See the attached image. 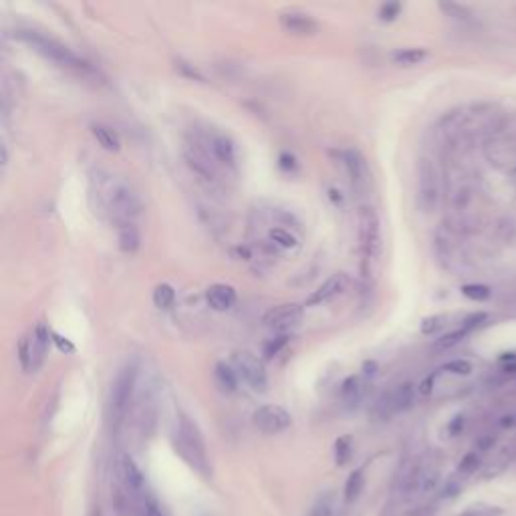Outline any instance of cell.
<instances>
[{"instance_id": "1", "label": "cell", "mask_w": 516, "mask_h": 516, "mask_svg": "<svg viewBox=\"0 0 516 516\" xmlns=\"http://www.w3.org/2000/svg\"><path fill=\"white\" fill-rule=\"evenodd\" d=\"M89 200L101 218H107L117 226L136 224L140 218L144 204L140 192L121 176H113L107 172H93L89 178Z\"/></svg>"}, {"instance_id": "2", "label": "cell", "mask_w": 516, "mask_h": 516, "mask_svg": "<svg viewBox=\"0 0 516 516\" xmlns=\"http://www.w3.org/2000/svg\"><path fill=\"white\" fill-rule=\"evenodd\" d=\"M14 37L21 38L23 42H27L29 47H33L38 55H42L44 59H51L53 63H59L63 67L75 69V71H79L81 75L95 73L93 67L87 61H83L81 57H77L67 44H63V42H59L55 38L47 37V35L37 33V31H16Z\"/></svg>"}, {"instance_id": "3", "label": "cell", "mask_w": 516, "mask_h": 516, "mask_svg": "<svg viewBox=\"0 0 516 516\" xmlns=\"http://www.w3.org/2000/svg\"><path fill=\"white\" fill-rule=\"evenodd\" d=\"M176 446L180 450V454L185 460L204 476H210V460H208V450L204 436L198 428V424L185 415H178V424H176Z\"/></svg>"}, {"instance_id": "4", "label": "cell", "mask_w": 516, "mask_h": 516, "mask_svg": "<svg viewBox=\"0 0 516 516\" xmlns=\"http://www.w3.org/2000/svg\"><path fill=\"white\" fill-rule=\"evenodd\" d=\"M357 232H359V250H361V270L369 279L373 274V266L381 257V222L373 206H361L357 210Z\"/></svg>"}, {"instance_id": "5", "label": "cell", "mask_w": 516, "mask_h": 516, "mask_svg": "<svg viewBox=\"0 0 516 516\" xmlns=\"http://www.w3.org/2000/svg\"><path fill=\"white\" fill-rule=\"evenodd\" d=\"M138 375L140 369L136 363H127L125 367L119 369L109 391V402H107V413H109V424L113 430H119L121 422L125 420L129 406L136 396L138 387Z\"/></svg>"}, {"instance_id": "6", "label": "cell", "mask_w": 516, "mask_h": 516, "mask_svg": "<svg viewBox=\"0 0 516 516\" xmlns=\"http://www.w3.org/2000/svg\"><path fill=\"white\" fill-rule=\"evenodd\" d=\"M442 200V174L434 159L422 157L417 164V204L424 212H434Z\"/></svg>"}, {"instance_id": "7", "label": "cell", "mask_w": 516, "mask_h": 516, "mask_svg": "<svg viewBox=\"0 0 516 516\" xmlns=\"http://www.w3.org/2000/svg\"><path fill=\"white\" fill-rule=\"evenodd\" d=\"M185 164L204 180L216 182L218 180V162L214 159L212 151L208 149L206 142H188L184 148Z\"/></svg>"}, {"instance_id": "8", "label": "cell", "mask_w": 516, "mask_h": 516, "mask_svg": "<svg viewBox=\"0 0 516 516\" xmlns=\"http://www.w3.org/2000/svg\"><path fill=\"white\" fill-rule=\"evenodd\" d=\"M232 367L238 373V377H242L255 391H264L266 389V385H268L266 369H264L262 361L258 359L255 353L236 351L232 355Z\"/></svg>"}, {"instance_id": "9", "label": "cell", "mask_w": 516, "mask_h": 516, "mask_svg": "<svg viewBox=\"0 0 516 516\" xmlns=\"http://www.w3.org/2000/svg\"><path fill=\"white\" fill-rule=\"evenodd\" d=\"M302 315H305V311H302L300 305L287 302V305L272 307V309L264 315L262 323H264V327L270 329V331L279 333V335H287V333L293 331V329H296V327L300 325Z\"/></svg>"}, {"instance_id": "10", "label": "cell", "mask_w": 516, "mask_h": 516, "mask_svg": "<svg viewBox=\"0 0 516 516\" xmlns=\"http://www.w3.org/2000/svg\"><path fill=\"white\" fill-rule=\"evenodd\" d=\"M253 424L258 432L266 434V436H276L285 430L291 428L293 417L291 413L281 406H262L258 407L253 415Z\"/></svg>"}, {"instance_id": "11", "label": "cell", "mask_w": 516, "mask_h": 516, "mask_svg": "<svg viewBox=\"0 0 516 516\" xmlns=\"http://www.w3.org/2000/svg\"><path fill=\"white\" fill-rule=\"evenodd\" d=\"M349 283H351V279H349L347 272H335L317 291H313V295L305 300V305L307 307H317V305L329 302L333 298L343 295L349 289Z\"/></svg>"}, {"instance_id": "12", "label": "cell", "mask_w": 516, "mask_h": 516, "mask_svg": "<svg viewBox=\"0 0 516 516\" xmlns=\"http://www.w3.org/2000/svg\"><path fill=\"white\" fill-rule=\"evenodd\" d=\"M117 472L123 480V486L131 492V494H146V476L140 470V466L136 464V460L129 454H119L117 458Z\"/></svg>"}, {"instance_id": "13", "label": "cell", "mask_w": 516, "mask_h": 516, "mask_svg": "<svg viewBox=\"0 0 516 516\" xmlns=\"http://www.w3.org/2000/svg\"><path fill=\"white\" fill-rule=\"evenodd\" d=\"M281 27L291 33V35H298V37H313L319 33V23L307 14V12H298V10H291V12H283L281 14Z\"/></svg>"}, {"instance_id": "14", "label": "cell", "mask_w": 516, "mask_h": 516, "mask_svg": "<svg viewBox=\"0 0 516 516\" xmlns=\"http://www.w3.org/2000/svg\"><path fill=\"white\" fill-rule=\"evenodd\" d=\"M206 146L212 151L214 159L220 164V166H226V168H236V148L232 144V140L224 133H212L208 136L206 140Z\"/></svg>"}, {"instance_id": "15", "label": "cell", "mask_w": 516, "mask_h": 516, "mask_svg": "<svg viewBox=\"0 0 516 516\" xmlns=\"http://www.w3.org/2000/svg\"><path fill=\"white\" fill-rule=\"evenodd\" d=\"M341 162L347 170V176L351 180V184L355 188H363L367 184V166H365V159L361 157L359 151L355 149H345L341 151Z\"/></svg>"}, {"instance_id": "16", "label": "cell", "mask_w": 516, "mask_h": 516, "mask_svg": "<svg viewBox=\"0 0 516 516\" xmlns=\"http://www.w3.org/2000/svg\"><path fill=\"white\" fill-rule=\"evenodd\" d=\"M206 300H208V305L214 309V311H218V313H224V311H230L232 307H234V302H236V291L230 287V285H212V287H208V291H206Z\"/></svg>"}, {"instance_id": "17", "label": "cell", "mask_w": 516, "mask_h": 516, "mask_svg": "<svg viewBox=\"0 0 516 516\" xmlns=\"http://www.w3.org/2000/svg\"><path fill=\"white\" fill-rule=\"evenodd\" d=\"M31 335H33V371H37L49 353V343L53 341V331L47 327V323H38Z\"/></svg>"}, {"instance_id": "18", "label": "cell", "mask_w": 516, "mask_h": 516, "mask_svg": "<svg viewBox=\"0 0 516 516\" xmlns=\"http://www.w3.org/2000/svg\"><path fill=\"white\" fill-rule=\"evenodd\" d=\"M480 321H486V315H472L460 329H456V331L452 333H446L443 337H440V339L436 341V349H450V347L458 345L468 333L474 331V329L478 327Z\"/></svg>"}, {"instance_id": "19", "label": "cell", "mask_w": 516, "mask_h": 516, "mask_svg": "<svg viewBox=\"0 0 516 516\" xmlns=\"http://www.w3.org/2000/svg\"><path fill=\"white\" fill-rule=\"evenodd\" d=\"M117 240H119V248L123 253H136L140 248V232L136 224H123L117 226Z\"/></svg>"}, {"instance_id": "20", "label": "cell", "mask_w": 516, "mask_h": 516, "mask_svg": "<svg viewBox=\"0 0 516 516\" xmlns=\"http://www.w3.org/2000/svg\"><path fill=\"white\" fill-rule=\"evenodd\" d=\"M363 394H365V383L359 375H351L341 385V396L349 406H357V402H361Z\"/></svg>"}, {"instance_id": "21", "label": "cell", "mask_w": 516, "mask_h": 516, "mask_svg": "<svg viewBox=\"0 0 516 516\" xmlns=\"http://www.w3.org/2000/svg\"><path fill=\"white\" fill-rule=\"evenodd\" d=\"M91 133L97 140V144L103 149H107V151H117L121 148L119 136L113 129L105 127V125H91Z\"/></svg>"}, {"instance_id": "22", "label": "cell", "mask_w": 516, "mask_h": 516, "mask_svg": "<svg viewBox=\"0 0 516 516\" xmlns=\"http://www.w3.org/2000/svg\"><path fill=\"white\" fill-rule=\"evenodd\" d=\"M363 486H365V476H363V470H355L349 474V478L345 482V490H343V496H345V502L351 504L359 498V494L363 492Z\"/></svg>"}, {"instance_id": "23", "label": "cell", "mask_w": 516, "mask_h": 516, "mask_svg": "<svg viewBox=\"0 0 516 516\" xmlns=\"http://www.w3.org/2000/svg\"><path fill=\"white\" fill-rule=\"evenodd\" d=\"M214 375H216V381H218V385H220L224 391L232 394V391L238 389V379H240V377H238V373L234 371V367H230V365H226V363H218Z\"/></svg>"}, {"instance_id": "24", "label": "cell", "mask_w": 516, "mask_h": 516, "mask_svg": "<svg viewBox=\"0 0 516 516\" xmlns=\"http://www.w3.org/2000/svg\"><path fill=\"white\" fill-rule=\"evenodd\" d=\"M335 508H337V496L333 494L331 490H327V492L319 494V498L313 502L309 516H333Z\"/></svg>"}, {"instance_id": "25", "label": "cell", "mask_w": 516, "mask_h": 516, "mask_svg": "<svg viewBox=\"0 0 516 516\" xmlns=\"http://www.w3.org/2000/svg\"><path fill=\"white\" fill-rule=\"evenodd\" d=\"M394 394V404H396V411H407L409 407L413 406L415 400V387L411 383H402L398 387L391 389Z\"/></svg>"}, {"instance_id": "26", "label": "cell", "mask_w": 516, "mask_h": 516, "mask_svg": "<svg viewBox=\"0 0 516 516\" xmlns=\"http://www.w3.org/2000/svg\"><path fill=\"white\" fill-rule=\"evenodd\" d=\"M394 413H398V411H396V404H394V394H391V389H389V391H383V394L375 400V404H373V415H375L379 422H385V420H389Z\"/></svg>"}, {"instance_id": "27", "label": "cell", "mask_w": 516, "mask_h": 516, "mask_svg": "<svg viewBox=\"0 0 516 516\" xmlns=\"http://www.w3.org/2000/svg\"><path fill=\"white\" fill-rule=\"evenodd\" d=\"M428 57V51L426 49H402L394 55V61L398 65H406V67H411V65H420L424 59Z\"/></svg>"}, {"instance_id": "28", "label": "cell", "mask_w": 516, "mask_h": 516, "mask_svg": "<svg viewBox=\"0 0 516 516\" xmlns=\"http://www.w3.org/2000/svg\"><path fill=\"white\" fill-rule=\"evenodd\" d=\"M174 302H176V291L172 285L162 283L153 289V305L157 309H170Z\"/></svg>"}, {"instance_id": "29", "label": "cell", "mask_w": 516, "mask_h": 516, "mask_svg": "<svg viewBox=\"0 0 516 516\" xmlns=\"http://www.w3.org/2000/svg\"><path fill=\"white\" fill-rule=\"evenodd\" d=\"M268 238L272 240L274 246H281V248H295L296 238L291 234V230L283 228V226H274L270 232H268Z\"/></svg>"}, {"instance_id": "30", "label": "cell", "mask_w": 516, "mask_h": 516, "mask_svg": "<svg viewBox=\"0 0 516 516\" xmlns=\"http://www.w3.org/2000/svg\"><path fill=\"white\" fill-rule=\"evenodd\" d=\"M18 361L23 371H33V335H25L18 341Z\"/></svg>"}, {"instance_id": "31", "label": "cell", "mask_w": 516, "mask_h": 516, "mask_svg": "<svg viewBox=\"0 0 516 516\" xmlns=\"http://www.w3.org/2000/svg\"><path fill=\"white\" fill-rule=\"evenodd\" d=\"M480 466H482V454L474 450V452H468V454L460 460L458 472L464 474V476H470V474H474V472L478 470Z\"/></svg>"}, {"instance_id": "32", "label": "cell", "mask_w": 516, "mask_h": 516, "mask_svg": "<svg viewBox=\"0 0 516 516\" xmlns=\"http://www.w3.org/2000/svg\"><path fill=\"white\" fill-rule=\"evenodd\" d=\"M351 452H353V448H351V438H349V436L339 438V440L335 442V462H337L339 466H345V464L351 460Z\"/></svg>"}, {"instance_id": "33", "label": "cell", "mask_w": 516, "mask_h": 516, "mask_svg": "<svg viewBox=\"0 0 516 516\" xmlns=\"http://www.w3.org/2000/svg\"><path fill=\"white\" fill-rule=\"evenodd\" d=\"M440 371H446V373H452V375H458V377H468L472 371H474V365L468 361V359H452L443 365Z\"/></svg>"}, {"instance_id": "34", "label": "cell", "mask_w": 516, "mask_h": 516, "mask_svg": "<svg viewBox=\"0 0 516 516\" xmlns=\"http://www.w3.org/2000/svg\"><path fill=\"white\" fill-rule=\"evenodd\" d=\"M400 12H402V4L400 2H385L379 8V18L383 23H391V21H396L400 16Z\"/></svg>"}, {"instance_id": "35", "label": "cell", "mask_w": 516, "mask_h": 516, "mask_svg": "<svg viewBox=\"0 0 516 516\" xmlns=\"http://www.w3.org/2000/svg\"><path fill=\"white\" fill-rule=\"evenodd\" d=\"M287 343H289V335H279L276 339H270V341L264 345V357H266V359H270V357L279 355V353H281V349H283Z\"/></svg>"}, {"instance_id": "36", "label": "cell", "mask_w": 516, "mask_h": 516, "mask_svg": "<svg viewBox=\"0 0 516 516\" xmlns=\"http://www.w3.org/2000/svg\"><path fill=\"white\" fill-rule=\"evenodd\" d=\"M446 321H448V317L446 315H434V317H428L424 323H422V333L424 335H434V333H438L442 329L443 325H446Z\"/></svg>"}, {"instance_id": "37", "label": "cell", "mask_w": 516, "mask_h": 516, "mask_svg": "<svg viewBox=\"0 0 516 516\" xmlns=\"http://www.w3.org/2000/svg\"><path fill=\"white\" fill-rule=\"evenodd\" d=\"M462 295L472 298V300H486V298H490L492 293H490V289L484 287V285H466V287L462 289Z\"/></svg>"}, {"instance_id": "38", "label": "cell", "mask_w": 516, "mask_h": 516, "mask_svg": "<svg viewBox=\"0 0 516 516\" xmlns=\"http://www.w3.org/2000/svg\"><path fill=\"white\" fill-rule=\"evenodd\" d=\"M144 498V515L146 516H168L166 513H164V508H162V504L151 496V494H144L142 496Z\"/></svg>"}, {"instance_id": "39", "label": "cell", "mask_w": 516, "mask_h": 516, "mask_svg": "<svg viewBox=\"0 0 516 516\" xmlns=\"http://www.w3.org/2000/svg\"><path fill=\"white\" fill-rule=\"evenodd\" d=\"M440 8H442L443 12H448L452 18H456V21H470V14H468V10L464 8V6H458V4H440Z\"/></svg>"}, {"instance_id": "40", "label": "cell", "mask_w": 516, "mask_h": 516, "mask_svg": "<svg viewBox=\"0 0 516 516\" xmlns=\"http://www.w3.org/2000/svg\"><path fill=\"white\" fill-rule=\"evenodd\" d=\"M53 343L59 347V351H61V353H73L75 351L73 343H69L65 337H61V335H57V333H53Z\"/></svg>"}, {"instance_id": "41", "label": "cell", "mask_w": 516, "mask_h": 516, "mask_svg": "<svg viewBox=\"0 0 516 516\" xmlns=\"http://www.w3.org/2000/svg\"><path fill=\"white\" fill-rule=\"evenodd\" d=\"M494 442H496V438H494L492 434H488V436H482L478 442H476V452H480V454H482V452H488V450H490V448L494 446Z\"/></svg>"}, {"instance_id": "42", "label": "cell", "mask_w": 516, "mask_h": 516, "mask_svg": "<svg viewBox=\"0 0 516 516\" xmlns=\"http://www.w3.org/2000/svg\"><path fill=\"white\" fill-rule=\"evenodd\" d=\"M498 426L508 430V428H516V411H511V413H504L500 420H498Z\"/></svg>"}, {"instance_id": "43", "label": "cell", "mask_w": 516, "mask_h": 516, "mask_svg": "<svg viewBox=\"0 0 516 516\" xmlns=\"http://www.w3.org/2000/svg\"><path fill=\"white\" fill-rule=\"evenodd\" d=\"M458 492H460V486H458L456 482H450V484L442 490V498H452V496H456Z\"/></svg>"}, {"instance_id": "44", "label": "cell", "mask_w": 516, "mask_h": 516, "mask_svg": "<svg viewBox=\"0 0 516 516\" xmlns=\"http://www.w3.org/2000/svg\"><path fill=\"white\" fill-rule=\"evenodd\" d=\"M462 424H464V417H456V422L450 424V434H458L462 430Z\"/></svg>"}]
</instances>
